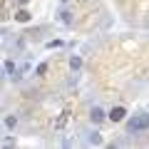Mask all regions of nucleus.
Listing matches in <instances>:
<instances>
[{
	"mask_svg": "<svg viewBox=\"0 0 149 149\" xmlns=\"http://www.w3.org/2000/svg\"><path fill=\"white\" fill-rule=\"evenodd\" d=\"M20 3H22V5H25V3H30V0H20Z\"/></svg>",
	"mask_w": 149,
	"mask_h": 149,
	"instance_id": "nucleus-12",
	"label": "nucleus"
},
{
	"mask_svg": "<svg viewBox=\"0 0 149 149\" xmlns=\"http://www.w3.org/2000/svg\"><path fill=\"white\" fill-rule=\"evenodd\" d=\"M70 67H72L74 72L82 67V57H80V55H72V57H70Z\"/></svg>",
	"mask_w": 149,
	"mask_h": 149,
	"instance_id": "nucleus-5",
	"label": "nucleus"
},
{
	"mask_svg": "<svg viewBox=\"0 0 149 149\" xmlns=\"http://www.w3.org/2000/svg\"><path fill=\"white\" fill-rule=\"evenodd\" d=\"M15 20H17V22H30V13L22 8V10H17V13H15Z\"/></svg>",
	"mask_w": 149,
	"mask_h": 149,
	"instance_id": "nucleus-4",
	"label": "nucleus"
},
{
	"mask_svg": "<svg viewBox=\"0 0 149 149\" xmlns=\"http://www.w3.org/2000/svg\"><path fill=\"white\" fill-rule=\"evenodd\" d=\"M47 67H50L47 62H40V65H37V67H35V74H37V77H42V74L47 72Z\"/></svg>",
	"mask_w": 149,
	"mask_h": 149,
	"instance_id": "nucleus-8",
	"label": "nucleus"
},
{
	"mask_svg": "<svg viewBox=\"0 0 149 149\" xmlns=\"http://www.w3.org/2000/svg\"><path fill=\"white\" fill-rule=\"evenodd\" d=\"M87 142H90V144H102V137H100V132H92Z\"/></svg>",
	"mask_w": 149,
	"mask_h": 149,
	"instance_id": "nucleus-10",
	"label": "nucleus"
},
{
	"mask_svg": "<svg viewBox=\"0 0 149 149\" xmlns=\"http://www.w3.org/2000/svg\"><path fill=\"white\" fill-rule=\"evenodd\" d=\"M90 119L95 124H100V122H104V119H107V112L102 109V107H92V109H90Z\"/></svg>",
	"mask_w": 149,
	"mask_h": 149,
	"instance_id": "nucleus-3",
	"label": "nucleus"
},
{
	"mask_svg": "<svg viewBox=\"0 0 149 149\" xmlns=\"http://www.w3.org/2000/svg\"><path fill=\"white\" fill-rule=\"evenodd\" d=\"M67 117H70V112H62V114H60V119L55 122V127H57V129H62L65 124H67Z\"/></svg>",
	"mask_w": 149,
	"mask_h": 149,
	"instance_id": "nucleus-7",
	"label": "nucleus"
},
{
	"mask_svg": "<svg viewBox=\"0 0 149 149\" xmlns=\"http://www.w3.org/2000/svg\"><path fill=\"white\" fill-rule=\"evenodd\" d=\"M147 127H149V117L147 114H137V117H132L127 122V132L129 134H142V132H147Z\"/></svg>",
	"mask_w": 149,
	"mask_h": 149,
	"instance_id": "nucleus-1",
	"label": "nucleus"
},
{
	"mask_svg": "<svg viewBox=\"0 0 149 149\" xmlns=\"http://www.w3.org/2000/svg\"><path fill=\"white\" fill-rule=\"evenodd\" d=\"M47 47H62V40H52V42H47Z\"/></svg>",
	"mask_w": 149,
	"mask_h": 149,
	"instance_id": "nucleus-11",
	"label": "nucleus"
},
{
	"mask_svg": "<svg viewBox=\"0 0 149 149\" xmlns=\"http://www.w3.org/2000/svg\"><path fill=\"white\" fill-rule=\"evenodd\" d=\"M124 117H127V109H124V107H112L109 114H107L109 122H124Z\"/></svg>",
	"mask_w": 149,
	"mask_h": 149,
	"instance_id": "nucleus-2",
	"label": "nucleus"
},
{
	"mask_svg": "<svg viewBox=\"0 0 149 149\" xmlns=\"http://www.w3.org/2000/svg\"><path fill=\"white\" fill-rule=\"evenodd\" d=\"M60 22H65V25L72 22V13H70V10H62V13H60Z\"/></svg>",
	"mask_w": 149,
	"mask_h": 149,
	"instance_id": "nucleus-9",
	"label": "nucleus"
},
{
	"mask_svg": "<svg viewBox=\"0 0 149 149\" xmlns=\"http://www.w3.org/2000/svg\"><path fill=\"white\" fill-rule=\"evenodd\" d=\"M5 127L8 129H15L17 127V117H15V114H8V117H5Z\"/></svg>",
	"mask_w": 149,
	"mask_h": 149,
	"instance_id": "nucleus-6",
	"label": "nucleus"
}]
</instances>
